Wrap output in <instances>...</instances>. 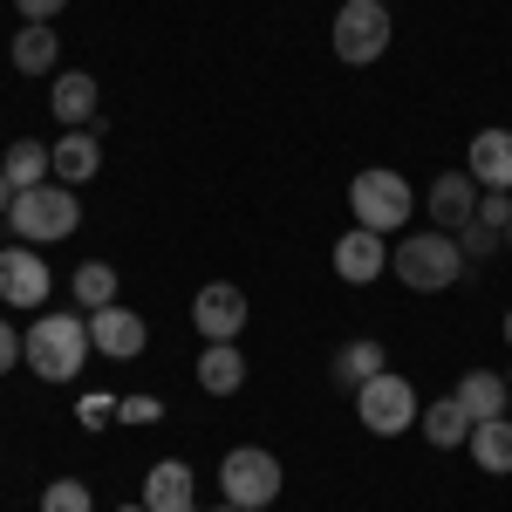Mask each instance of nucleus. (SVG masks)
I'll return each instance as SVG.
<instances>
[{
    "label": "nucleus",
    "mask_w": 512,
    "mask_h": 512,
    "mask_svg": "<svg viewBox=\"0 0 512 512\" xmlns=\"http://www.w3.org/2000/svg\"><path fill=\"white\" fill-rule=\"evenodd\" d=\"M390 274L410 287V294H444L451 280L465 274V253H458V233H410L390 253Z\"/></svg>",
    "instance_id": "2"
},
{
    "label": "nucleus",
    "mask_w": 512,
    "mask_h": 512,
    "mask_svg": "<svg viewBox=\"0 0 512 512\" xmlns=\"http://www.w3.org/2000/svg\"><path fill=\"white\" fill-rule=\"evenodd\" d=\"M110 410H117L110 396H89V403H82V424H89V431H103V417H110Z\"/></svg>",
    "instance_id": "30"
},
{
    "label": "nucleus",
    "mask_w": 512,
    "mask_h": 512,
    "mask_svg": "<svg viewBox=\"0 0 512 512\" xmlns=\"http://www.w3.org/2000/svg\"><path fill=\"white\" fill-rule=\"evenodd\" d=\"M21 362V335H14V321H0V376Z\"/></svg>",
    "instance_id": "28"
},
{
    "label": "nucleus",
    "mask_w": 512,
    "mask_h": 512,
    "mask_svg": "<svg viewBox=\"0 0 512 512\" xmlns=\"http://www.w3.org/2000/svg\"><path fill=\"white\" fill-rule=\"evenodd\" d=\"M219 485H226V499L239 512H267L280 499V458L260 451V444H239V451H226V465H219Z\"/></svg>",
    "instance_id": "7"
},
{
    "label": "nucleus",
    "mask_w": 512,
    "mask_h": 512,
    "mask_svg": "<svg viewBox=\"0 0 512 512\" xmlns=\"http://www.w3.org/2000/svg\"><path fill=\"white\" fill-rule=\"evenodd\" d=\"M212 512H239V506H233V499H219V506H212Z\"/></svg>",
    "instance_id": "32"
},
{
    "label": "nucleus",
    "mask_w": 512,
    "mask_h": 512,
    "mask_svg": "<svg viewBox=\"0 0 512 512\" xmlns=\"http://www.w3.org/2000/svg\"><path fill=\"white\" fill-rule=\"evenodd\" d=\"M451 396L465 403V417H472V424H492V417H506V410H512V390H506V376H499V369H472Z\"/></svg>",
    "instance_id": "16"
},
{
    "label": "nucleus",
    "mask_w": 512,
    "mask_h": 512,
    "mask_svg": "<svg viewBox=\"0 0 512 512\" xmlns=\"http://www.w3.org/2000/svg\"><path fill=\"white\" fill-rule=\"evenodd\" d=\"M506 246H512V226H506Z\"/></svg>",
    "instance_id": "35"
},
{
    "label": "nucleus",
    "mask_w": 512,
    "mask_h": 512,
    "mask_svg": "<svg viewBox=\"0 0 512 512\" xmlns=\"http://www.w3.org/2000/svg\"><path fill=\"white\" fill-rule=\"evenodd\" d=\"M465 171L485 192H512V130H478L465 151Z\"/></svg>",
    "instance_id": "14"
},
{
    "label": "nucleus",
    "mask_w": 512,
    "mask_h": 512,
    "mask_svg": "<svg viewBox=\"0 0 512 512\" xmlns=\"http://www.w3.org/2000/svg\"><path fill=\"white\" fill-rule=\"evenodd\" d=\"M69 294H76V308H110L117 301V267H103V260H89V267H76V280H69Z\"/></svg>",
    "instance_id": "24"
},
{
    "label": "nucleus",
    "mask_w": 512,
    "mask_h": 512,
    "mask_svg": "<svg viewBox=\"0 0 512 512\" xmlns=\"http://www.w3.org/2000/svg\"><path fill=\"white\" fill-rule=\"evenodd\" d=\"M55 62H62L55 21H21V35H14V69H21V76H55Z\"/></svg>",
    "instance_id": "17"
},
{
    "label": "nucleus",
    "mask_w": 512,
    "mask_h": 512,
    "mask_svg": "<svg viewBox=\"0 0 512 512\" xmlns=\"http://www.w3.org/2000/svg\"><path fill=\"white\" fill-rule=\"evenodd\" d=\"M14 7H21V21H55L69 0H14Z\"/></svg>",
    "instance_id": "29"
},
{
    "label": "nucleus",
    "mask_w": 512,
    "mask_h": 512,
    "mask_svg": "<svg viewBox=\"0 0 512 512\" xmlns=\"http://www.w3.org/2000/svg\"><path fill=\"white\" fill-rule=\"evenodd\" d=\"M472 219H478V226H492V233H506V226H512V192H485Z\"/></svg>",
    "instance_id": "26"
},
{
    "label": "nucleus",
    "mask_w": 512,
    "mask_h": 512,
    "mask_svg": "<svg viewBox=\"0 0 512 512\" xmlns=\"http://www.w3.org/2000/svg\"><path fill=\"white\" fill-rule=\"evenodd\" d=\"M335 274L349 280V287H369L376 274H390V246H383V233L349 226V233L335 239Z\"/></svg>",
    "instance_id": "11"
},
{
    "label": "nucleus",
    "mask_w": 512,
    "mask_h": 512,
    "mask_svg": "<svg viewBox=\"0 0 512 512\" xmlns=\"http://www.w3.org/2000/svg\"><path fill=\"white\" fill-rule=\"evenodd\" d=\"M499 239H506V233H492V226H478V219H472V226H458V253H465V260H485Z\"/></svg>",
    "instance_id": "27"
},
{
    "label": "nucleus",
    "mask_w": 512,
    "mask_h": 512,
    "mask_svg": "<svg viewBox=\"0 0 512 512\" xmlns=\"http://www.w3.org/2000/svg\"><path fill=\"white\" fill-rule=\"evenodd\" d=\"M383 369H390V355H383V342H369V335L335 355V383H342V390H362V383L383 376Z\"/></svg>",
    "instance_id": "23"
},
{
    "label": "nucleus",
    "mask_w": 512,
    "mask_h": 512,
    "mask_svg": "<svg viewBox=\"0 0 512 512\" xmlns=\"http://www.w3.org/2000/svg\"><path fill=\"white\" fill-rule=\"evenodd\" d=\"M89 342H96V355H110V362H137L144 342H151V328H144V315H130L123 301H110V308L89 315Z\"/></svg>",
    "instance_id": "10"
},
{
    "label": "nucleus",
    "mask_w": 512,
    "mask_h": 512,
    "mask_svg": "<svg viewBox=\"0 0 512 512\" xmlns=\"http://www.w3.org/2000/svg\"><path fill=\"white\" fill-rule=\"evenodd\" d=\"M192 321L205 342H239V328H246V294H239L233 280H205L192 301Z\"/></svg>",
    "instance_id": "9"
},
{
    "label": "nucleus",
    "mask_w": 512,
    "mask_h": 512,
    "mask_svg": "<svg viewBox=\"0 0 512 512\" xmlns=\"http://www.w3.org/2000/svg\"><path fill=\"white\" fill-rule=\"evenodd\" d=\"M7 205H14V185H7V178H0V219H7Z\"/></svg>",
    "instance_id": "31"
},
{
    "label": "nucleus",
    "mask_w": 512,
    "mask_h": 512,
    "mask_svg": "<svg viewBox=\"0 0 512 512\" xmlns=\"http://www.w3.org/2000/svg\"><path fill=\"white\" fill-rule=\"evenodd\" d=\"M192 465L185 458H158L151 472H144V506L151 512H192Z\"/></svg>",
    "instance_id": "15"
},
{
    "label": "nucleus",
    "mask_w": 512,
    "mask_h": 512,
    "mask_svg": "<svg viewBox=\"0 0 512 512\" xmlns=\"http://www.w3.org/2000/svg\"><path fill=\"white\" fill-rule=\"evenodd\" d=\"M89 349H96L89 342V315H41L21 335V362L35 369L41 383H76Z\"/></svg>",
    "instance_id": "1"
},
{
    "label": "nucleus",
    "mask_w": 512,
    "mask_h": 512,
    "mask_svg": "<svg viewBox=\"0 0 512 512\" xmlns=\"http://www.w3.org/2000/svg\"><path fill=\"white\" fill-rule=\"evenodd\" d=\"M424 212L437 219V233L472 226V212H478V178H472V171H444V178L431 185V198H424Z\"/></svg>",
    "instance_id": "13"
},
{
    "label": "nucleus",
    "mask_w": 512,
    "mask_h": 512,
    "mask_svg": "<svg viewBox=\"0 0 512 512\" xmlns=\"http://www.w3.org/2000/svg\"><path fill=\"white\" fill-rule=\"evenodd\" d=\"M239 383H246L239 342H205V355H198V390L205 396H239Z\"/></svg>",
    "instance_id": "18"
},
{
    "label": "nucleus",
    "mask_w": 512,
    "mask_h": 512,
    "mask_svg": "<svg viewBox=\"0 0 512 512\" xmlns=\"http://www.w3.org/2000/svg\"><path fill=\"white\" fill-rule=\"evenodd\" d=\"M472 465L492 478H512V417H492V424H472Z\"/></svg>",
    "instance_id": "20"
},
{
    "label": "nucleus",
    "mask_w": 512,
    "mask_h": 512,
    "mask_svg": "<svg viewBox=\"0 0 512 512\" xmlns=\"http://www.w3.org/2000/svg\"><path fill=\"white\" fill-rule=\"evenodd\" d=\"M48 110H55V123L62 130H89L96 123V76H55V96H48Z\"/></svg>",
    "instance_id": "19"
},
{
    "label": "nucleus",
    "mask_w": 512,
    "mask_h": 512,
    "mask_svg": "<svg viewBox=\"0 0 512 512\" xmlns=\"http://www.w3.org/2000/svg\"><path fill=\"white\" fill-rule=\"evenodd\" d=\"M48 164H55V185H89L103 171V137L96 130H62V144H48Z\"/></svg>",
    "instance_id": "12"
},
{
    "label": "nucleus",
    "mask_w": 512,
    "mask_h": 512,
    "mask_svg": "<svg viewBox=\"0 0 512 512\" xmlns=\"http://www.w3.org/2000/svg\"><path fill=\"white\" fill-rule=\"evenodd\" d=\"M48 287H55L48 260H41L35 246H21V239H14V246L0 253V301H7V308H41V301H48Z\"/></svg>",
    "instance_id": "8"
},
{
    "label": "nucleus",
    "mask_w": 512,
    "mask_h": 512,
    "mask_svg": "<svg viewBox=\"0 0 512 512\" xmlns=\"http://www.w3.org/2000/svg\"><path fill=\"white\" fill-rule=\"evenodd\" d=\"M117 512H151V506H144V499H137V506H117Z\"/></svg>",
    "instance_id": "33"
},
{
    "label": "nucleus",
    "mask_w": 512,
    "mask_h": 512,
    "mask_svg": "<svg viewBox=\"0 0 512 512\" xmlns=\"http://www.w3.org/2000/svg\"><path fill=\"white\" fill-rule=\"evenodd\" d=\"M7 226H14L21 246H55V239H69L82 226V205L69 185H35V192H14Z\"/></svg>",
    "instance_id": "3"
},
{
    "label": "nucleus",
    "mask_w": 512,
    "mask_h": 512,
    "mask_svg": "<svg viewBox=\"0 0 512 512\" xmlns=\"http://www.w3.org/2000/svg\"><path fill=\"white\" fill-rule=\"evenodd\" d=\"M0 178H7L14 192H35V185H48V178H55V164H48V144H35V137L7 144V158H0Z\"/></svg>",
    "instance_id": "21"
},
{
    "label": "nucleus",
    "mask_w": 512,
    "mask_h": 512,
    "mask_svg": "<svg viewBox=\"0 0 512 512\" xmlns=\"http://www.w3.org/2000/svg\"><path fill=\"white\" fill-rule=\"evenodd\" d=\"M349 212H355V226H369V233H403V219L417 212L410 178H403V171H390V164L355 171V178H349Z\"/></svg>",
    "instance_id": "4"
},
{
    "label": "nucleus",
    "mask_w": 512,
    "mask_h": 512,
    "mask_svg": "<svg viewBox=\"0 0 512 512\" xmlns=\"http://www.w3.org/2000/svg\"><path fill=\"white\" fill-rule=\"evenodd\" d=\"M41 512H96V499H89L82 478H55V485L41 492Z\"/></svg>",
    "instance_id": "25"
},
{
    "label": "nucleus",
    "mask_w": 512,
    "mask_h": 512,
    "mask_svg": "<svg viewBox=\"0 0 512 512\" xmlns=\"http://www.w3.org/2000/svg\"><path fill=\"white\" fill-rule=\"evenodd\" d=\"M417 431L431 437L437 451H458V444H465V437H472V417H465V403H458V396H437L431 410H424V417H417Z\"/></svg>",
    "instance_id": "22"
},
{
    "label": "nucleus",
    "mask_w": 512,
    "mask_h": 512,
    "mask_svg": "<svg viewBox=\"0 0 512 512\" xmlns=\"http://www.w3.org/2000/svg\"><path fill=\"white\" fill-rule=\"evenodd\" d=\"M506 342H512V308H506Z\"/></svg>",
    "instance_id": "34"
},
{
    "label": "nucleus",
    "mask_w": 512,
    "mask_h": 512,
    "mask_svg": "<svg viewBox=\"0 0 512 512\" xmlns=\"http://www.w3.org/2000/svg\"><path fill=\"white\" fill-rule=\"evenodd\" d=\"M335 55L349 62V69H369V62H383V48H390V7L383 0H342V14H335Z\"/></svg>",
    "instance_id": "6"
},
{
    "label": "nucleus",
    "mask_w": 512,
    "mask_h": 512,
    "mask_svg": "<svg viewBox=\"0 0 512 512\" xmlns=\"http://www.w3.org/2000/svg\"><path fill=\"white\" fill-rule=\"evenodd\" d=\"M355 417H362V431H376V437H403L424 417V403H417V390H410L396 369H383V376H369V383L355 390Z\"/></svg>",
    "instance_id": "5"
}]
</instances>
